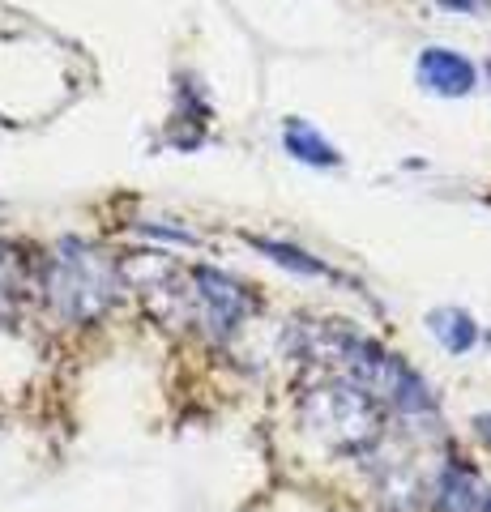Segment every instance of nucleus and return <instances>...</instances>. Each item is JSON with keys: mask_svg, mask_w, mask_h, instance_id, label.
Masks as SVG:
<instances>
[{"mask_svg": "<svg viewBox=\"0 0 491 512\" xmlns=\"http://www.w3.org/2000/svg\"><path fill=\"white\" fill-rule=\"evenodd\" d=\"M419 82L432 94L462 99V94H470L474 82H479V69H474L466 56L449 52V47H427V52L419 56Z\"/></svg>", "mask_w": 491, "mask_h": 512, "instance_id": "nucleus-1", "label": "nucleus"}, {"mask_svg": "<svg viewBox=\"0 0 491 512\" xmlns=\"http://www.w3.org/2000/svg\"><path fill=\"white\" fill-rule=\"evenodd\" d=\"M287 150L299 158V163H312V167H338L342 163V154L329 146V141L316 133L312 124H304V120H291L287 124Z\"/></svg>", "mask_w": 491, "mask_h": 512, "instance_id": "nucleus-2", "label": "nucleus"}, {"mask_svg": "<svg viewBox=\"0 0 491 512\" xmlns=\"http://www.w3.org/2000/svg\"><path fill=\"white\" fill-rule=\"evenodd\" d=\"M427 325H432V333L440 338V346L453 350V355H466V350L479 342V325H474L466 312H457V308L432 312V316H427Z\"/></svg>", "mask_w": 491, "mask_h": 512, "instance_id": "nucleus-3", "label": "nucleus"}, {"mask_svg": "<svg viewBox=\"0 0 491 512\" xmlns=\"http://www.w3.org/2000/svg\"><path fill=\"white\" fill-rule=\"evenodd\" d=\"M261 252H269L278 265H287V269H299V274H329V269L321 261H312L308 252H299V248H287V244H274V239H252Z\"/></svg>", "mask_w": 491, "mask_h": 512, "instance_id": "nucleus-4", "label": "nucleus"}, {"mask_svg": "<svg viewBox=\"0 0 491 512\" xmlns=\"http://www.w3.org/2000/svg\"><path fill=\"white\" fill-rule=\"evenodd\" d=\"M440 504H445V512H479V495H474L470 478L449 474V483H445V495H440Z\"/></svg>", "mask_w": 491, "mask_h": 512, "instance_id": "nucleus-5", "label": "nucleus"}, {"mask_svg": "<svg viewBox=\"0 0 491 512\" xmlns=\"http://www.w3.org/2000/svg\"><path fill=\"white\" fill-rule=\"evenodd\" d=\"M445 9H462V13H479V9H491V0H440Z\"/></svg>", "mask_w": 491, "mask_h": 512, "instance_id": "nucleus-6", "label": "nucleus"}, {"mask_svg": "<svg viewBox=\"0 0 491 512\" xmlns=\"http://www.w3.org/2000/svg\"><path fill=\"white\" fill-rule=\"evenodd\" d=\"M479 512H491V491H487L483 500H479Z\"/></svg>", "mask_w": 491, "mask_h": 512, "instance_id": "nucleus-7", "label": "nucleus"}, {"mask_svg": "<svg viewBox=\"0 0 491 512\" xmlns=\"http://www.w3.org/2000/svg\"><path fill=\"white\" fill-rule=\"evenodd\" d=\"M487 73H491V64H487Z\"/></svg>", "mask_w": 491, "mask_h": 512, "instance_id": "nucleus-8", "label": "nucleus"}]
</instances>
